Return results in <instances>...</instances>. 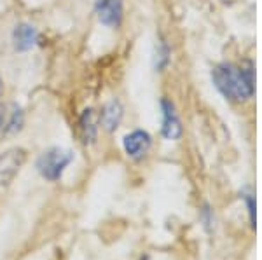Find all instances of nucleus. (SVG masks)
Masks as SVG:
<instances>
[{"mask_svg":"<svg viewBox=\"0 0 262 260\" xmlns=\"http://www.w3.org/2000/svg\"><path fill=\"white\" fill-rule=\"evenodd\" d=\"M212 79L215 87L229 102H247L255 93V79H253L252 63H247L243 66L222 63V65H217L213 68Z\"/></svg>","mask_w":262,"mask_h":260,"instance_id":"1","label":"nucleus"},{"mask_svg":"<svg viewBox=\"0 0 262 260\" xmlns=\"http://www.w3.org/2000/svg\"><path fill=\"white\" fill-rule=\"evenodd\" d=\"M72 159H74V156H72L70 150H63L60 147H53V149L46 150V152L37 159V170H39V173L46 180L56 182V180L61 178L63 171H65L67 166L72 162Z\"/></svg>","mask_w":262,"mask_h":260,"instance_id":"2","label":"nucleus"},{"mask_svg":"<svg viewBox=\"0 0 262 260\" xmlns=\"http://www.w3.org/2000/svg\"><path fill=\"white\" fill-rule=\"evenodd\" d=\"M122 145H124L126 154H128L131 159H137V161H140V159L145 157L147 152H149V149L152 145V138H150V135L147 131L135 129V131H131L129 135L124 136Z\"/></svg>","mask_w":262,"mask_h":260,"instance_id":"3","label":"nucleus"},{"mask_svg":"<svg viewBox=\"0 0 262 260\" xmlns=\"http://www.w3.org/2000/svg\"><path fill=\"white\" fill-rule=\"evenodd\" d=\"M95 11L100 23L117 28L122 21V0H96Z\"/></svg>","mask_w":262,"mask_h":260,"instance_id":"4","label":"nucleus"},{"mask_svg":"<svg viewBox=\"0 0 262 260\" xmlns=\"http://www.w3.org/2000/svg\"><path fill=\"white\" fill-rule=\"evenodd\" d=\"M161 110H163V136L166 140H179L182 135V124L180 119L175 112V105L170 100L164 98L161 102Z\"/></svg>","mask_w":262,"mask_h":260,"instance_id":"5","label":"nucleus"},{"mask_svg":"<svg viewBox=\"0 0 262 260\" xmlns=\"http://www.w3.org/2000/svg\"><path fill=\"white\" fill-rule=\"evenodd\" d=\"M25 161V152L21 149H14L0 156V183H9L14 175L19 171V166Z\"/></svg>","mask_w":262,"mask_h":260,"instance_id":"6","label":"nucleus"},{"mask_svg":"<svg viewBox=\"0 0 262 260\" xmlns=\"http://www.w3.org/2000/svg\"><path fill=\"white\" fill-rule=\"evenodd\" d=\"M25 117L23 110L18 105H9V107H0V131L6 135H14L23 128Z\"/></svg>","mask_w":262,"mask_h":260,"instance_id":"7","label":"nucleus"},{"mask_svg":"<svg viewBox=\"0 0 262 260\" xmlns=\"http://www.w3.org/2000/svg\"><path fill=\"white\" fill-rule=\"evenodd\" d=\"M39 40V33L35 28L28 23H19L16 25L14 32H12V42H14L16 51H30L33 45Z\"/></svg>","mask_w":262,"mask_h":260,"instance_id":"8","label":"nucleus"},{"mask_svg":"<svg viewBox=\"0 0 262 260\" xmlns=\"http://www.w3.org/2000/svg\"><path fill=\"white\" fill-rule=\"evenodd\" d=\"M122 119V105L117 100H112L103 107L100 114V124L103 126L107 131H116Z\"/></svg>","mask_w":262,"mask_h":260,"instance_id":"9","label":"nucleus"},{"mask_svg":"<svg viewBox=\"0 0 262 260\" xmlns=\"http://www.w3.org/2000/svg\"><path fill=\"white\" fill-rule=\"evenodd\" d=\"M100 115L93 108H86L81 115V133L84 138V144H95L96 135H98Z\"/></svg>","mask_w":262,"mask_h":260,"instance_id":"10","label":"nucleus"},{"mask_svg":"<svg viewBox=\"0 0 262 260\" xmlns=\"http://www.w3.org/2000/svg\"><path fill=\"white\" fill-rule=\"evenodd\" d=\"M168 61H170V48H168L166 40H159L156 45V56H154V66L156 70L166 68Z\"/></svg>","mask_w":262,"mask_h":260,"instance_id":"11","label":"nucleus"},{"mask_svg":"<svg viewBox=\"0 0 262 260\" xmlns=\"http://www.w3.org/2000/svg\"><path fill=\"white\" fill-rule=\"evenodd\" d=\"M245 201L248 206V215H250V224L252 227H255V198L252 194H245Z\"/></svg>","mask_w":262,"mask_h":260,"instance_id":"12","label":"nucleus"},{"mask_svg":"<svg viewBox=\"0 0 262 260\" xmlns=\"http://www.w3.org/2000/svg\"><path fill=\"white\" fill-rule=\"evenodd\" d=\"M2 94H4V82H2V79H0V98H2Z\"/></svg>","mask_w":262,"mask_h":260,"instance_id":"13","label":"nucleus"},{"mask_svg":"<svg viewBox=\"0 0 262 260\" xmlns=\"http://www.w3.org/2000/svg\"><path fill=\"white\" fill-rule=\"evenodd\" d=\"M143 260H149V258H143Z\"/></svg>","mask_w":262,"mask_h":260,"instance_id":"14","label":"nucleus"}]
</instances>
